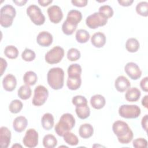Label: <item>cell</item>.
Masks as SVG:
<instances>
[{"instance_id": "cell-1", "label": "cell", "mask_w": 148, "mask_h": 148, "mask_svg": "<svg viewBox=\"0 0 148 148\" xmlns=\"http://www.w3.org/2000/svg\"><path fill=\"white\" fill-rule=\"evenodd\" d=\"M112 130L117 136L118 141L121 144H128L133 139L134 134L127 123L117 120L112 125Z\"/></svg>"}, {"instance_id": "cell-2", "label": "cell", "mask_w": 148, "mask_h": 148, "mask_svg": "<svg viewBox=\"0 0 148 148\" xmlns=\"http://www.w3.org/2000/svg\"><path fill=\"white\" fill-rule=\"evenodd\" d=\"M47 80L49 86L55 90L61 89L64 86V72L59 67L51 68L47 72Z\"/></svg>"}, {"instance_id": "cell-3", "label": "cell", "mask_w": 148, "mask_h": 148, "mask_svg": "<svg viewBox=\"0 0 148 148\" xmlns=\"http://www.w3.org/2000/svg\"><path fill=\"white\" fill-rule=\"evenodd\" d=\"M75 125V119L73 116L69 113L63 114L59 121L56 124L54 130L59 136H62L68 132H69Z\"/></svg>"}, {"instance_id": "cell-4", "label": "cell", "mask_w": 148, "mask_h": 148, "mask_svg": "<svg viewBox=\"0 0 148 148\" xmlns=\"http://www.w3.org/2000/svg\"><path fill=\"white\" fill-rule=\"evenodd\" d=\"M16 15V11L13 6L9 4L3 6L0 10V24L1 26L5 28L10 27Z\"/></svg>"}, {"instance_id": "cell-5", "label": "cell", "mask_w": 148, "mask_h": 148, "mask_svg": "<svg viewBox=\"0 0 148 148\" xmlns=\"http://www.w3.org/2000/svg\"><path fill=\"white\" fill-rule=\"evenodd\" d=\"M140 113V108L136 105H122L119 109V115L125 119H136Z\"/></svg>"}, {"instance_id": "cell-6", "label": "cell", "mask_w": 148, "mask_h": 148, "mask_svg": "<svg viewBox=\"0 0 148 148\" xmlns=\"http://www.w3.org/2000/svg\"><path fill=\"white\" fill-rule=\"evenodd\" d=\"M27 14L31 21L36 25H41L45 21V17L40 9L36 5H31L27 9Z\"/></svg>"}, {"instance_id": "cell-7", "label": "cell", "mask_w": 148, "mask_h": 148, "mask_svg": "<svg viewBox=\"0 0 148 148\" xmlns=\"http://www.w3.org/2000/svg\"><path fill=\"white\" fill-rule=\"evenodd\" d=\"M64 56V50L62 47L57 46L48 51L45 57V61L49 64L59 63Z\"/></svg>"}, {"instance_id": "cell-8", "label": "cell", "mask_w": 148, "mask_h": 148, "mask_svg": "<svg viewBox=\"0 0 148 148\" xmlns=\"http://www.w3.org/2000/svg\"><path fill=\"white\" fill-rule=\"evenodd\" d=\"M49 91L45 86L39 85L34 90V94L32 99V104L36 106L43 105L47 99Z\"/></svg>"}, {"instance_id": "cell-9", "label": "cell", "mask_w": 148, "mask_h": 148, "mask_svg": "<svg viewBox=\"0 0 148 148\" xmlns=\"http://www.w3.org/2000/svg\"><path fill=\"white\" fill-rule=\"evenodd\" d=\"M108 19L101 15L98 12H95L88 16L86 20V25L91 29H96L106 24Z\"/></svg>"}, {"instance_id": "cell-10", "label": "cell", "mask_w": 148, "mask_h": 148, "mask_svg": "<svg viewBox=\"0 0 148 148\" xmlns=\"http://www.w3.org/2000/svg\"><path fill=\"white\" fill-rule=\"evenodd\" d=\"M38 133L34 128L28 129L23 139L24 145L28 148L35 147L38 144Z\"/></svg>"}, {"instance_id": "cell-11", "label": "cell", "mask_w": 148, "mask_h": 148, "mask_svg": "<svg viewBox=\"0 0 148 148\" xmlns=\"http://www.w3.org/2000/svg\"><path fill=\"white\" fill-rule=\"evenodd\" d=\"M127 75L132 80H138L142 76V71L139 66L135 62H129L124 66Z\"/></svg>"}, {"instance_id": "cell-12", "label": "cell", "mask_w": 148, "mask_h": 148, "mask_svg": "<svg viewBox=\"0 0 148 148\" xmlns=\"http://www.w3.org/2000/svg\"><path fill=\"white\" fill-rule=\"evenodd\" d=\"M49 20L54 24L59 23L63 18V13L60 6L57 5H52L50 6L47 10Z\"/></svg>"}, {"instance_id": "cell-13", "label": "cell", "mask_w": 148, "mask_h": 148, "mask_svg": "<svg viewBox=\"0 0 148 148\" xmlns=\"http://www.w3.org/2000/svg\"><path fill=\"white\" fill-rule=\"evenodd\" d=\"M53 40L52 35L47 31H42L38 34L36 37V42L42 47H49Z\"/></svg>"}, {"instance_id": "cell-14", "label": "cell", "mask_w": 148, "mask_h": 148, "mask_svg": "<svg viewBox=\"0 0 148 148\" xmlns=\"http://www.w3.org/2000/svg\"><path fill=\"white\" fill-rule=\"evenodd\" d=\"M2 86L4 90L7 91H13L17 86L16 77L10 73L6 75L2 80Z\"/></svg>"}, {"instance_id": "cell-15", "label": "cell", "mask_w": 148, "mask_h": 148, "mask_svg": "<svg viewBox=\"0 0 148 148\" xmlns=\"http://www.w3.org/2000/svg\"><path fill=\"white\" fill-rule=\"evenodd\" d=\"M11 140V131L6 127L0 128V145L3 148L8 147Z\"/></svg>"}, {"instance_id": "cell-16", "label": "cell", "mask_w": 148, "mask_h": 148, "mask_svg": "<svg viewBox=\"0 0 148 148\" xmlns=\"http://www.w3.org/2000/svg\"><path fill=\"white\" fill-rule=\"evenodd\" d=\"M114 87L117 91L123 92L127 90L131 87V83L126 77L124 76H119L115 80Z\"/></svg>"}, {"instance_id": "cell-17", "label": "cell", "mask_w": 148, "mask_h": 148, "mask_svg": "<svg viewBox=\"0 0 148 148\" xmlns=\"http://www.w3.org/2000/svg\"><path fill=\"white\" fill-rule=\"evenodd\" d=\"M28 124V120L25 117L20 116L16 117L13 122V127L17 132L24 131Z\"/></svg>"}, {"instance_id": "cell-18", "label": "cell", "mask_w": 148, "mask_h": 148, "mask_svg": "<svg viewBox=\"0 0 148 148\" xmlns=\"http://www.w3.org/2000/svg\"><path fill=\"white\" fill-rule=\"evenodd\" d=\"M106 36L101 32H97L94 34L91 38V44L95 47H102L106 43Z\"/></svg>"}, {"instance_id": "cell-19", "label": "cell", "mask_w": 148, "mask_h": 148, "mask_svg": "<svg viewBox=\"0 0 148 148\" xmlns=\"http://www.w3.org/2000/svg\"><path fill=\"white\" fill-rule=\"evenodd\" d=\"M94 128L90 124L84 123L82 124L79 129V134L83 139H87L92 136Z\"/></svg>"}, {"instance_id": "cell-20", "label": "cell", "mask_w": 148, "mask_h": 148, "mask_svg": "<svg viewBox=\"0 0 148 148\" xmlns=\"http://www.w3.org/2000/svg\"><path fill=\"white\" fill-rule=\"evenodd\" d=\"M140 95V91L138 88L130 87L125 92V98L129 102H136L139 100Z\"/></svg>"}, {"instance_id": "cell-21", "label": "cell", "mask_w": 148, "mask_h": 148, "mask_svg": "<svg viewBox=\"0 0 148 148\" xmlns=\"http://www.w3.org/2000/svg\"><path fill=\"white\" fill-rule=\"evenodd\" d=\"M106 103V100L103 96L100 94H96L91 97L90 99V104L91 106L95 109H101L104 107Z\"/></svg>"}, {"instance_id": "cell-22", "label": "cell", "mask_w": 148, "mask_h": 148, "mask_svg": "<svg viewBox=\"0 0 148 148\" xmlns=\"http://www.w3.org/2000/svg\"><path fill=\"white\" fill-rule=\"evenodd\" d=\"M82 19V13L77 10H70L67 14L66 19L69 23L77 25L81 21Z\"/></svg>"}, {"instance_id": "cell-23", "label": "cell", "mask_w": 148, "mask_h": 148, "mask_svg": "<svg viewBox=\"0 0 148 148\" xmlns=\"http://www.w3.org/2000/svg\"><path fill=\"white\" fill-rule=\"evenodd\" d=\"M41 124L42 127L46 130L52 129L54 124V117L50 113H45L41 119Z\"/></svg>"}, {"instance_id": "cell-24", "label": "cell", "mask_w": 148, "mask_h": 148, "mask_svg": "<svg viewBox=\"0 0 148 148\" xmlns=\"http://www.w3.org/2000/svg\"><path fill=\"white\" fill-rule=\"evenodd\" d=\"M81 84V76L68 77L66 81V86L69 90H76L80 88Z\"/></svg>"}, {"instance_id": "cell-25", "label": "cell", "mask_w": 148, "mask_h": 148, "mask_svg": "<svg viewBox=\"0 0 148 148\" xmlns=\"http://www.w3.org/2000/svg\"><path fill=\"white\" fill-rule=\"evenodd\" d=\"M75 112L77 117L82 120L88 118L90 114V109L88 105L76 107Z\"/></svg>"}, {"instance_id": "cell-26", "label": "cell", "mask_w": 148, "mask_h": 148, "mask_svg": "<svg viewBox=\"0 0 148 148\" xmlns=\"http://www.w3.org/2000/svg\"><path fill=\"white\" fill-rule=\"evenodd\" d=\"M140 44L136 38H131L127 40L125 42V49L130 53H135L139 49Z\"/></svg>"}, {"instance_id": "cell-27", "label": "cell", "mask_w": 148, "mask_h": 148, "mask_svg": "<svg viewBox=\"0 0 148 148\" xmlns=\"http://www.w3.org/2000/svg\"><path fill=\"white\" fill-rule=\"evenodd\" d=\"M38 80V76L36 73L29 71L25 73L23 76V81L25 84L28 86H33L35 84Z\"/></svg>"}, {"instance_id": "cell-28", "label": "cell", "mask_w": 148, "mask_h": 148, "mask_svg": "<svg viewBox=\"0 0 148 148\" xmlns=\"http://www.w3.org/2000/svg\"><path fill=\"white\" fill-rule=\"evenodd\" d=\"M32 94V91L30 87L28 85H23L20 87L17 91L18 97L23 100L29 99Z\"/></svg>"}, {"instance_id": "cell-29", "label": "cell", "mask_w": 148, "mask_h": 148, "mask_svg": "<svg viewBox=\"0 0 148 148\" xmlns=\"http://www.w3.org/2000/svg\"><path fill=\"white\" fill-rule=\"evenodd\" d=\"M42 143L46 148H54L57 145V140L53 135L47 134L43 137Z\"/></svg>"}, {"instance_id": "cell-30", "label": "cell", "mask_w": 148, "mask_h": 148, "mask_svg": "<svg viewBox=\"0 0 148 148\" xmlns=\"http://www.w3.org/2000/svg\"><path fill=\"white\" fill-rule=\"evenodd\" d=\"M82 67L78 64H71L67 70L68 77H77L81 76L82 74Z\"/></svg>"}, {"instance_id": "cell-31", "label": "cell", "mask_w": 148, "mask_h": 148, "mask_svg": "<svg viewBox=\"0 0 148 148\" xmlns=\"http://www.w3.org/2000/svg\"><path fill=\"white\" fill-rule=\"evenodd\" d=\"M76 40L80 43H85L89 40L90 35L88 31L84 29H78L75 35Z\"/></svg>"}, {"instance_id": "cell-32", "label": "cell", "mask_w": 148, "mask_h": 148, "mask_svg": "<svg viewBox=\"0 0 148 148\" xmlns=\"http://www.w3.org/2000/svg\"><path fill=\"white\" fill-rule=\"evenodd\" d=\"M18 50L17 47L13 45L7 46L4 50V54L9 59H15L18 56Z\"/></svg>"}, {"instance_id": "cell-33", "label": "cell", "mask_w": 148, "mask_h": 148, "mask_svg": "<svg viewBox=\"0 0 148 148\" xmlns=\"http://www.w3.org/2000/svg\"><path fill=\"white\" fill-rule=\"evenodd\" d=\"M136 13L143 17L148 16V2L146 1H142L139 2L136 6Z\"/></svg>"}, {"instance_id": "cell-34", "label": "cell", "mask_w": 148, "mask_h": 148, "mask_svg": "<svg viewBox=\"0 0 148 148\" xmlns=\"http://www.w3.org/2000/svg\"><path fill=\"white\" fill-rule=\"evenodd\" d=\"M64 141L71 146H76L79 143V139L77 136L72 132H68L63 136Z\"/></svg>"}, {"instance_id": "cell-35", "label": "cell", "mask_w": 148, "mask_h": 148, "mask_svg": "<svg viewBox=\"0 0 148 148\" xmlns=\"http://www.w3.org/2000/svg\"><path fill=\"white\" fill-rule=\"evenodd\" d=\"M98 13L105 18L108 19L113 16L114 11L110 6L104 5L99 8Z\"/></svg>"}, {"instance_id": "cell-36", "label": "cell", "mask_w": 148, "mask_h": 148, "mask_svg": "<svg viewBox=\"0 0 148 148\" xmlns=\"http://www.w3.org/2000/svg\"><path fill=\"white\" fill-rule=\"evenodd\" d=\"M77 25H74L67 20L64 21L62 25V31L66 35H71L75 31Z\"/></svg>"}, {"instance_id": "cell-37", "label": "cell", "mask_w": 148, "mask_h": 148, "mask_svg": "<svg viewBox=\"0 0 148 148\" xmlns=\"http://www.w3.org/2000/svg\"><path fill=\"white\" fill-rule=\"evenodd\" d=\"M23 107L22 102L18 99H14L9 104V109L11 113L16 114L19 113Z\"/></svg>"}, {"instance_id": "cell-38", "label": "cell", "mask_w": 148, "mask_h": 148, "mask_svg": "<svg viewBox=\"0 0 148 148\" xmlns=\"http://www.w3.org/2000/svg\"><path fill=\"white\" fill-rule=\"evenodd\" d=\"M36 57L35 53L31 49L25 48L21 54L22 59L26 62H31L35 60Z\"/></svg>"}, {"instance_id": "cell-39", "label": "cell", "mask_w": 148, "mask_h": 148, "mask_svg": "<svg viewBox=\"0 0 148 148\" xmlns=\"http://www.w3.org/2000/svg\"><path fill=\"white\" fill-rule=\"evenodd\" d=\"M80 51L76 48H71L67 52V58L71 61H75L80 58Z\"/></svg>"}, {"instance_id": "cell-40", "label": "cell", "mask_w": 148, "mask_h": 148, "mask_svg": "<svg viewBox=\"0 0 148 148\" xmlns=\"http://www.w3.org/2000/svg\"><path fill=\"white\" fill-rule=\"evenodd\" d=\"M72 102L76 107L87 105V99L82 95H76L73 97L72 99Z\"/></svg>"}, {"instance_id": "cell-41", "label": "cell", "mask_w": 148, "mask_h": 148, "mask_svg": "<svg viewBox=\"0 0 148 148\" xmlns=\"http://www.w3.org/2000/svg\"><path fill=\"white\" fill-rule=\"evenodd\" d=\"M132 145L136 148H146L147 147V141L145 138H139L134 140Z\"/></svg>"}, {"instance_id": "cell-42", "label": "cell", "mask_w": 148, "mask_h": 148, "mask_svg": "<svg viewBox=\"0 0 148 148\" xmlns=\"http://www.w3.org/2000/svg\"><path fill=\"white\" fill-rule=\"evenodd\" d=\"M71 3L73 5L77 7H84L87 5L88 1L87 0H72Z\"/></svg>"}, {"instance_id": "cell-43", "label": "cell", "mask_w": 148, "mask_h": 148, "mask_svg": "<svg viewBox=\"0 0 148 148\" xmlns=\"http://www.w3.org/2000/svg\"><path fill=\"white\" fill-rule=\"evenodd\" d=\"M148 77L146 76L144 78H143L140 82V86L141 89L145 91V92H147L148 91Z\"/></svg>"}, {"instance_id": "cell-44", "label": "cell", "mask_w": 148, "mask_h": 148, "mask_svg": "<svg viewBox=\"0 0 148 148\" xmlns=\"http://www.w3.org/2000/svg\"><path fill=\"white\" fill-rule=\"evenodd\" d=\"M0 69H1V76H2L3 74V72L5 71L6 67L8 66V63L3 58H0Z\"/></svg>"}, {"instance_id": "cell-45", "label": "cell", "mask_w": 148, "mask_h": 148, "mask_svg": "<svg viewBox=\"0 0 148 148\" xmlns=\"http://www.w3.org/2000/svg\"><path fill=\"white\" fill-rule=\"evenodd\" d=\"M147 120H148V115L146 114L142 117V121H141L142 127L146 132H147Z\"/></svg>"}, {"instance_id": "cell-46", "label": "cell", "mask_w": 148, "mask_h": 148, "mask_svg": "<svg viewBox=\"0 0 148 148\" xmlns=\"http://www.w3.org/2000/svg\"><path fill=\"white\" fill-rule=\"evenodd\" d=\"M118 3L123 6H129L134 2L133 0H118Z\"/></svg>"}, {"instance_id": "cell-47", "label": "cell", "mask_w": 148, "mask_h": 148, "mask_svg": "<svg viewBox=\"0 0 148 148\" xmlns=\"http://www.w3.org/2000/svg\"><path fill=\"white\" fill-rule=\"evenodd\" d=\"M53 2L52 0H38V2L42 6L45 7L48 6L49 4Z\"/></svg>"}, {"instance_id": "cell-48", "label": "cell", "mask_w": 148, "mask_h": 148, "mask_svg": "<svg viewBox=\"0 0 148 148\" xmlns=\"http://www.w3.org/2000/svg\"><path fill=\"white\" fill-rule=\"evenodd\" d=\"M142 105L146 108V109L148 108V95H146L142 99Z\"/></svg>"}, {"instance_id": "cell-49", "label": "cell", "mask_w": 148, "mask_h": 148, "mask_svg": "<svg viewBox=\"0 0 148 148\" xmlns=\"http://www.w3.org/2000/svg\"><path fill=\"white\" fill-rule=\"evenodd\" d=\"M13 2L17 6H24L27 2V0H21V1H13Z\"/></svg>"}, {"instance_id": "cell-50", "label": "cell", "mask_w": 148, "mask_h": 148, "mask_svg": "<svg viewBox=\"0 0 148 148\" xmlns=\"http://www.w3.org/2000/svg\"><path fill=\"white\" fill-rule=\"evenodd\" d=\"M22 147V146L21 145H18L17 143H15L14 145H13V146H12V148H13V147Z\"/></svg>"}]
</instances>
